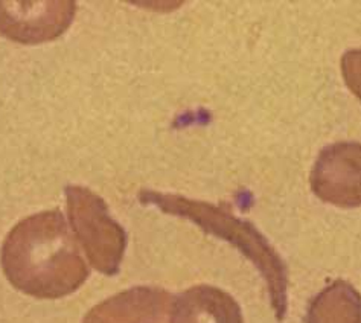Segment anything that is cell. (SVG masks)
I'll use <instances>...</instances> for the list:
<instances>
[{
	"label": "cell",
	"instance_id": "1",
	"mask_svg": "<svg viewBox=\"0 0 361 323\" xmlns=\"http://www.w3.org/2000/svg\"><path fill=\"white\" fill-rule=\"evenodd\" d=\"M2 267L17 290L40 299L68 296L89 276L68 223L56 209L26 218L8 233Z\"/></svg>",
	"mask_w": 361,
	"mask_h": 323
},
{
	"label": "cell",
	"instance_id": "2",
	"mask_svg": "<svg viewBox=\"0 0 361 323\" xmlns=\"http://www.w3.org/2000/svg\"><path fill=\"white\" fill-rule=\"evenodd\" d=\"M139 200L147 206H156L165 214L191 220L206 233L231 243L249 260L264 278L274 317L283 322L288 310V269L276 249L250 223L235 217L224 207L211 203L189 200L174 194L140 191Z\"/></svg>",
	"mask_w": 361,
	"mask_h": 323
},
{
	"label": "cell",
	"instance_id": "3",
	"mask_svg": "<svg viewBox=\"0 0 361 323\" xmlns=\"http://www.w3.org/2000/svg\"><path fill=\"white\" fill-rule=\"evenodd\" d=\"M71 223L92 265L104 274L119 272L127 235L109 215L107 205L82 186L66 189Z\"/></svg>",
	"mask_w": 361,
	"mask_h": 323
},
{
	"label": "cell",
	"instance_id": "4",
	"mask_svg": "<svg viewBox=\"0 0 361 323\" xmlns=\"http://www.w3.org/2000/svg\"><path fill=\"white\" fill-rule=\"evenodd\" d=\"M311 189L337 207L361 206V144L336 142L323 148L311 171Z\"/></svg>",
	"mask_w": 361,
	"mask_h": 323
},
{
	"label": "cell",
	"instance_id": "5",
	"mask_svg": "<svg viewBox=\"0 0 361 323\" xmlns=\"http://www.w3.org/2000/svg\"><path fill=\"white\" fill-rule=\"evenodd\" d=\"M75 2H0V34L14 42L34 44L60 37L71 26Z\"/></svg>",
	"mask_w": 361,
	"mask_h": 323
},
{
	"label": "cell",
	"instance_id": "6",
	"mask_svg": "<svg viewBox=\"0 0 361 323\" xmlns=\"http://www.w3.org/2000/svg\"><path fill=\"white\" fill-rule=\"evenodd\" d=\"M173 296L156 287H135L101 302L82 323H166Z\"/></svg>",
	"mask_w": 361,
	"mask_h": 323
},
{
	"label": "cell",
	"instance_id": "7",
	"mask_svg": "<svg viewBox=\"0 0 361 323\" xmlns=\"http://www.w3.org/2000/svg\"><path fill=\"white\" fill-rule=\"evenodd\" d=\"M171 323H244L240 303L212 285H195L174 299Z\"/></svg>",
	"mask_w": 361,
	"mask_h": 323
},
{
	"label": "cell",
	"instance_id": "8",
	"mask_svg": "<svg viewBox=\"0 0 361 323\" xmlns=\"http://www.w3.org/2000/svg\"><path fill=\"white\" fill-rule=\"evenodd\" d=\"M305 323H361V293L345 279L331 282L310 300Z\"/></svg>",
	"mask_w": 361,
	"mask_h": 323
},
{
	"label": "cell",
	"instance_id": "9",
	"mask_svg": "<svg viewBox=\"0 0 361 323\" xmlns=\"http://www.w3.org/2000/svg\"><path fill=\"white\" fill-rule=\"evenodd\" d=\"M341 75L348 85L361 101V49H353L341 56Z\"/></svg>",
	"mask_w": 361,
	"mask_h": 323
}]
</instances>
